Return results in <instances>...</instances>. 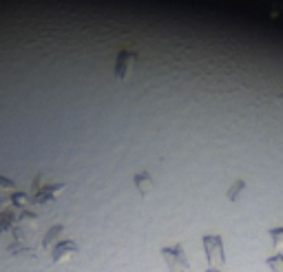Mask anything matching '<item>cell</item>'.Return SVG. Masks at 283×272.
Listing matches in <instances>:
<instances>
[{
	"label": "cell",
	"instance_id": "4",
	"mask_svg": "<svg viewBox=\"0 0 283 272\" xmlns=\"http://www.w3.org/2000/svg\"><path fill=\"white\" fill-rule=\"evenodd\" d=\"M133 181H135V188L140 190V195H142V197L150 195V190L155 188V184H153V177H150V175H148L146 171H142V173H135Z\"/></svg>",
	"mask_w": 283,
	"mask_h": 272
},
{
	"label": "cell",
	"instance_id": "1",
	"mask_svg": "<svg viewBox=\"0 0 283 272\" xmlns=\"http://www.w3.org/2000/svg\"><path fill=\"white\" fill-rule=\"evenodd\" d=\"M161 257L168 265L171 272H190V263L184 255L182 246H173V248H161Z\"/></svg>",
	"mask_w": 283,
	"mask_h": 272
},
{
	"label": "cell",
	"instance_id": "6",
	"mask_svg": "<svg viewBox=\"0 0 283 272\" xmlns=\"http://www.w3.org/2000/svg\"><path fill=\"white\" fill-rule=\"evenodd\" d=\"M266 263H268V268L272 270V272H283V255H274V257H270Z\"/></svg>",
	"mask_w": 283,
	"mask_h": 272
},
{
	"label": "cell",
	"instance_id": "8",
	"mask_svg": "<svg viewBox=\"0 0 283 272\" xmlns=\"http://www.w3.org/2000/svg\"><path fill=\"white\" fill-rule=\"evenodd\" d=\"M276 100H279V104L283 106V95H279V98H276Z\"/></svg>",
	"mask_w": 283,
	"mask_h": 272
},
{
	"label": "cell",
	"instance_id": "3",
	"mask_svg": "<svg viewBox=\"0 0 283 272\" xmlns=\"http://www.w3.org/2000/svg\"><path fill=\"white\" fill-rule=\"evenodd\" d=\"M133 62H135V51L124 49V51L117 53V60H115V77H117V80H124V77H129Z\"/></svg>",
	"mask_w": 283,
	"mask_h": 272
},
{
	"label": "cell",
	"instance_id": "9",
	"mask_svg": "<svg viewBox=\"0 0 283 272\" xmlns=\"http://www.w3.org/2000/svg\"><path fill=\"white\" fill-rule=\"evenodd\" d=\"M206 272H219V270H217V268H208Z\"/></svg>",
	"mask_w": 283,
	"mask_h": 272
},
{
	"label": "cell",
	"instance_id": "7",
	"mask_svg": "<svg viewBox=\"0 0 283 272\" xmlns=\"http://www.w3.org/2000/svg\"><path fill=\"white\" fill-rule=\"evenodd\" d=\"M270 239H272L274 246H281L283 244V226L281 228H272V230H270Z\"/></svg>",
	"mask_w": 283,
	"mask_h": 272
},
{
	"label": "cell",
	"instance_id": "5",
	"mask_svg": "<svg viewBox=\"0 0 283 272\" xmlns=\"http://www.w3.org/2000/svg\"><path fill=\"white\" fill-rule=\"evenodd\" d=\"M246 188V181H241V179H239V181H234V184L230 186V190H228V199H230V202H234V199H237L239 197V192H241Z\"/></svg>",
	"mask_w": 283,
	"mask_h": 272
},
{
	"label": "cell",
	"instance_id": "2",
	"mask_svg": "<svg viewBox=\"0 0 283 272\" xmlns=\"http://www.w3.org/2000/svg\"><path fill=\"white\" fill-rule=\"evenodd\" d=\"M204 250H206L210 265H224L226 263L224 244H221L219 235H206V237H204Z\"/></svg>",
	"mask_w": 283,
	"mask_h": 272
}]
</instances>
